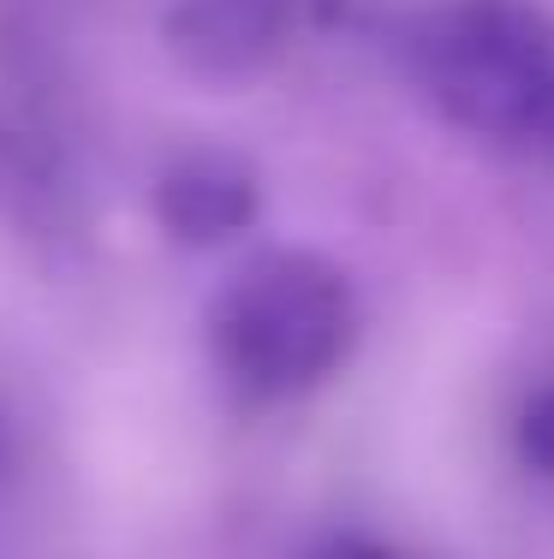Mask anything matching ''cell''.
Instances as JSON below:
<instances>
[{"label":"cell","mask_w":554,"mask_h":559,"mask_svg":"<svg viewBox=\"0 0 554 559\" xmlns=\"http://www.w3.org/2000/svg\"><path fill=\"white\" fill-rule=\"evenodd\" d=\"M215 357L250 393H305L346 364L358 340V298L334 262L310 250H269L245 262L209 316Z\"/></svg>","instance_id":"obj_1"},{"label":"cell","mask_w":554,"mask_h":559,"mask_svg":"<svg viewBox=\"0 0 554 559\" xmlns=\"http://www.w3.org/2000/svg\"><path fill=\"white\" fill-rule=\"evenodd\" d=\"M417 72L459 126L537 138L554 108V19L537 0H441L417 31Z\"/></svg>","instance_id":"obj_2"},{"label":"cell","mask_w":554,"mask_h":559,"mask_svg":"<svg viewBox=\"0 0 554 559\" xmlns=\"http://www.w3.org/2000/svg\"><path fill=\"white\" fill-rule=\"evenodd\" d=\"M293 0H179L167 12V48L197 78H250L286 48Z\"/></svg>","instance_id":"obj_3"},{"label":"cell","mask_w":554,"mask_h":559,"mask_svg":"<svg viewBox=\"0 0 554 559\" xmlns=\"http://www.w3.org/2000/svg\"><path fill=\"white\" fill-rule=\"evenodd\" d=\"M262 209L257 167L227 150H191L162 167L155 179V221L179 245H227Z\"/></svg>","instance_id":"obj_4"},{"label":"cell","mask_w":554,"mask_h":559,"mask_svg":"<svg viewBox=\"0 0 554 559\" xmlns=\"http://www.w3.org/2000/svg\"><path fill=\"white\" fill-rule=\"evenodd\" d=\"M512 447H519V459L531 471L554 476V388H537L524 399L519 423H512Z\"/></svg>","instance_id":"obj_5"},{"label":"cell","mask_w":554,"mask_h":559,"mask_svg":"<svg viewBox=\"0 0 554 559\" xmlns=\"http://www.w3.org/2000/svg\"><path fill=\"white\" fill-rule=\"evenodd\" d=\"M322 559H393L388 548H376V542H334Z\"/></svg>","instance_id":"obj_6"},{"label":"cell","mask_w":554,"mask_h":559,"mask_svg":"<svg viewBox=\"0 0 554 559\" xmlns=\"http://www.w3.org/2000/svg\"><path fill=\"white\" fill-rule=\"evenodd\" d=\"M537 138H549V143H554V108H549V119H543V131H537Z\"/></svg>","instance_id":"obj_7"}]
</instances>
